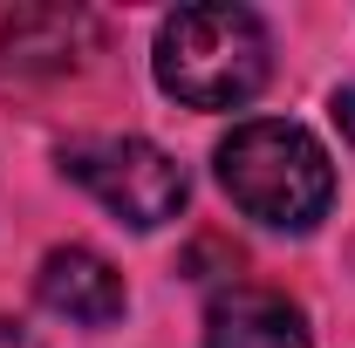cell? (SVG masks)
I'll list each match as a JSON object with an SVG mask.
<instances>
[{"mask_svg": "<svg viewBox=\"0 0 355 348\" xmlns=\"http://www.w3.org/2000/svg\"><path fill=\"white\" fill-rule=\"evenodd\" d=\"M219 191L266 232H314L335 205V164L314 143V130L287 116H246L232 123L219 150Z\"/></svg>", "mask_w": 355, "mask_h": 348, "instance_id": "obj_1", "label": "cell"}, {"mask_svg": "<svg viewBox=\"0 0 355 348\" xmlns=\"http://www.w3.org/2000/svg\"><path fill=\"white\" fill-rule=\"evenodd\" d=\"M157 89L178 96L184 110H246L266 89L273 42H266L260 14L246 7H178L157 28Z\"/></svg>", "mask_w": 355, "mask_h": 348, "instance_id": "obj_2", "label": "cell"}, {"mask_svg": "<svg viewBox=\"0 0 355 348\" xmlns=\"http://www.w3.org/2000/svg\"><path fill=\"white\" fill-rule=\"evenodd\" d=\"M62 171L83 184L103 212H116L137 232H157L184 212L191 184H184V164L171 150H157L150 137H76L62 150Z\"/></svg>", "mask_w": 355, "mask_h": 348, "instance_id": "obj_3", "label": "cell"}, {"mask_svg": "<svg viewBox=\"0 0 355 348\" xmlns=\"http://www.w3.org/2000/svg\"><path fill=\"white\" fill-rule=\"evenodd\" d=\"M35 294H42L48 314H62V321H76V328H110V321H123V273L103 260L96 246H55L35 273Z\"/></svg>", "mask_w": 355, "mask_h": 348, "instance_id": "obj_4", "label": "cell"}, {"mask_svg": "<svg viewBox=\"0 0 355 348\" xmlns=\"http://www.w3.org/2000/svg\"><path fill=\"white\" fill-rule=\"evenodd\" d=\"M205 348H314L301 307L273 287H225L205 314Z\"/></svg>", "mask_w": 355, "mask_h": 348, "instance_id": "obj_5", "label": "cell"}, {"mask_svg": "<svg viewBox=\"0 0 355 348\" xmlns=\"http://www.w3.org/2000/svg\"><path fill=\"white\" fill-rule=\"evenodd\" d=\"M0 348H42V335H35L28 321H14V314H0Z\"/></svg>", "mask_w": 355, "mask_h": 348, "instance_id": "obj_6", "label": "cell"}, {"mask_svg": "<svg viewBox=\"0 0 355 348\" xmlns=\"http://www.w3.org/2000/svg\"><path fill=\"white\" fill-rule=\"evenodd\" d=\"M335 123H342V143L355 150V89H342V96H335Z\"/></svg>", "mask_w": 355, "mask_h": 348, "instance_id": "obj_7", "label": "cell"}]
</instances>
